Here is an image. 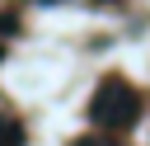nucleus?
Instances as JSON below:
<instances>
[{"mask_svg": "<svg viewBox=\"0 0 150 146\" xmlns=\"http://www.w3.org/2000/svg\"><path fill=\"white\" fill-rule=\"evenodd\" d=\"M75 146H117V141H108V137H80Z\"/></svg>", "mask_w": 150, "mask_h": 146, "instance_id": "nucleus-3", "label": "nucleus"}, {"mask_svg": "<svg viewBox=\"0 0 150 146\" xmlns=\"http://www.w3.org/2000/svg\"><path fill=\"white\" fill-rule=\"evenodd\" d=\"M136 113H141V99H136V89H131L127 80H103V85L94 89V99H89V118H94L103 132L131 127Z\"/></svg>", "mask_w": 150, "mask_h": 146, "instance_id": "nucleus-1", "label": "nucleus"}, {"mask_svg": "<svg viewBox=\"0 0 150 146\" xmlns=\"http://www.w3.org/2000/svg\"><path fill=\"white\" fill-rule=\"evenodd\" d=\"M0 146H23V122L0 113Z\"/></svg>", "mask_w": 150, "mask_h": 146, "instance_id": "nucleus-2", "label": "nucleus"}]
</instances>
